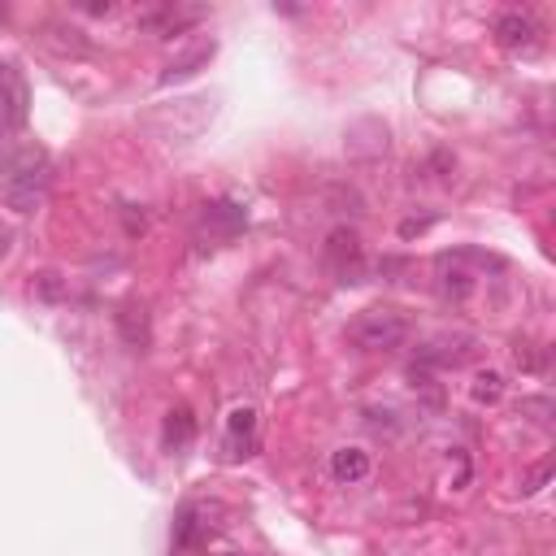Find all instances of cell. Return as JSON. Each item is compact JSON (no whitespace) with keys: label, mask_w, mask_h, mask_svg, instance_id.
<instances>
[{"label":"cell","mask_w":556,"mask_h":556,"mask_svg":"<svg viewBox=\"0 0 556 556\" xmlns=\"http://www.w3.org/2000/svg\"><path fill=\"white\" fill-rule=\"evenodd\" d=\"M31 113V92H27V79L14 61H0V135H14L22 131Z\"/></svg>","instance_id":"3957f363"},{"label":"cell","mask_w":556,"mask_h":556,"mask_svg":"<svg viewBox=\"0 0 556 556\" xmlns=\"http://www.w3.org/2000/svg\"><path fill=\"white\" fill-rule=\"evenodd\" d=\"M326 261H331L335 274H348V265L361 261V239L352 226H339V231H331V239H326Z\"/></svg>","instance_id":"52a82bcc"},{"label":"cell","mask_w":556,"mask_h":556,"mask_svg":"<svg viewBox=\"0 0 556 556\" xmlns=\"http://www.w3.org/2000/svg\"><path fill=\"white\" fill-rule=\"evenodd\" d=\"M517 365H522V370H543V357L530 348H517Z\"/></svg>","instance_id":"e0dca14e"},{"label":"cell","mask_w":556,"mask_h":556,"mask_svg":"<svg viewBox=\"0 0 556 556\" xmlns=\"http://www.w3.org/2000/svg\"><path fill=\"white\" fill-rule=\"evenodd\" d=\"M252 444H257V413L235 409L226 417V448H231V457H248Z\"/></svg>","instance_id":"ba28073f"},{"label":"cell","mask_w":556,"mask_h":556,"mask_svg":"<svg viewBox=\"0 0 556 556\" xmlns=\"http://www.w3.org/2000/svg\"><path fill=\"white\" fill-rule=\"evenodd\" d=\"M35 292H40L44 300H61V296H66V287H61V278H57V274H40Z\"/></svg>","instance_id":"2e32d148"},{"label":"cell","mask_w":556,"mask_h":556,"mask_svg":"<svg viewBox=\"0 0 556 556\" xmlns=\"http://www.w3.org/2000/svg\"><path fill=\"white\" fill-rule=\"evenodd\" d=\"M370 452H361V448H339L335 457H331V474H335V483H365L370 478Z\"/></svg>","instance_id":"30bf717a"},{"label":"cell","mask_w":556,"mask_h":556,"mask_svg":"<svg viewBox=\"0 0 556 556\" xmlns=\"http://www.w3.org/2000/svg\"><path fill=\"white\" fill-rule=\"evenodd\" d=\"M205 9H179V5H161V9H148V14H139V27L144 31H157V35H179L187 31L192 22H200Z\"/></svg>","instance_id":"5b68a950"},{"label":"cell","mask_w":556,"mask_h":556,"mask_svg":"<svg viewBox=\"0 0 556 556\" xmlns=\"http://www.w3.org/2000/svg\"><path fill=\"white\" fill-rule=\"evenodd\" d=\"M9 252H14V231H9V226H0V261H5Z\"/></svg>","instance_id":"ac0fdd59"},{"label":"cell","mask_w":556,"mask_h":556,"mask_svg":"<svg viewBox=\"0 0 556 556\" xmlns=\"http://www.w3.org/2000/svg\"><path fill=\"white\" fill-rule=\"evenodd\" d=\"M48 183H53V170H48V157L40 148H22V153H14L0 166V196L18 213L40 209L48 196Z\"/></svg>","instance_id":"6da1fadb"},{"label":"cell","mask_w":556,"mask_h":556,"mask_svg":"<svg viewBox=\"0 0 556 556\" xmlns=\"http://www.w3.org/2000/svg\"><path fill=\"white\" fill-rule=\"evenodd\" d=\"M496 40L504 48H522V53H530V48L539 44V22L530 9H509V14L496 18Z\"/></svg>","instance_id":"277c9868"},{"label":"cell","mask_w":556,"mask_h":556,"mask_svg":"<svg viewBox=\"0 0 556 556\" xmlns=\"http://www.w3.org/2000/svg\"><path fill=\"white\" fill-rule=\"evenodd\" d=\"M118 331H122V339L131 348H144L148 344V318H144V309L139 305H122V313H118Z\"/></svg>","instance_id":"4fadbf2b"},{"label":"cell","mask_w":556,"mask_h":556,"mask_svg":"<svg viewBox=\"0 0 556 556\" xmlns=\"http://www.w3.org/2000/svg\"><path fill=\"white\" fill-rule=\"evenodd\" d=\"M213 53H218V44H213V40H209V44H192L187 53H179L166 70H161V83L170 87V83H179V79H192L196 70H205V66H209Z\"/></svg>","instance_id":"8992f818"},{"label":"cell","mask_w":556,"mask_h":556,"mask_svg":"<svg viewBox=\"0 0 556 556\" xmlns=\"http://www.w3.org/2000/svg\"><path fill=\"white\" fill-rule=\"evenodd\" d=\"M192 435H196V417L187 404H179V409H170L166 413V448L170 452H183L187 444H192Z\"/></svg>","instance_id":"8fae6325"},{"label":"cell","mask_w":556,"mask_h":556,"mask_svg":"<svg viewBox=\"0 0 556 556\" xmlns=\"http://www.w3.org/2000/svg\"><path fill=\"white\" fill-rule=\"evenodd\" d=\"M44 44H48V48H57V53H74V57H83V53H87L83 31L66 27V22H48V27H44Z\"/></svg>","instance_id":"7c38bea8"},{"label":"cell","mask_w":556,"mask_h":556,"mask_svg":"<svg viewBox=\"0 0 556 556\" xmlns=\"http://www.w3.org/2000/svg\"><path fill=\"white\" fill-rule=\"evenodd\" d=\"M205 535H209V522H200L196 504H187V509L179 513V522H174V552H179V556L196 552L200 543H205Z\"/></svg>","instance_id":"9c48e42d"},{"label":"cell","mask_w":556,"mask_h":556,"mask_svg":"<svg viewBox=\"0 0 556 556\" xmlns=\"http://www.w3.org/2000/svg\"><path fill=\"white\" fill-rule=\"evenodd\" d=\"M465 352H470V339H439L422 352V361H435V365H457L465 361Z\"/></svg>","instance_id":"5bb4252c"},{"label":"cell","mask_w":556,"mask_h":556,"mask_svg":"<svg viewBox=\"0 0 556 556\" xmlns=\"http://www.w3.org/2000/svg\"><path fill=\"white\" fill-rule=\"evenodd\" d=\"M409 318L396 309H365L357 322L348 326V339L357 344L361 352H396L404 339H409Z\"/></svg>","instance_id":"7a4b0ae2"},{"label":"cell","mask_w":556,"mask_h":556,"mask_svg":"<svg viewBox=\"0 0 556 556\" xmlns=\"http://www.w3.org/2000/svg\"><path fill=\"white\" fill-rule=\"evenodd\" d=\"M504 396V374L500 370H483L474 378V400L478 404H496Z\"/></svg>","instance_id":"9a60e30c"}]
</instances>
